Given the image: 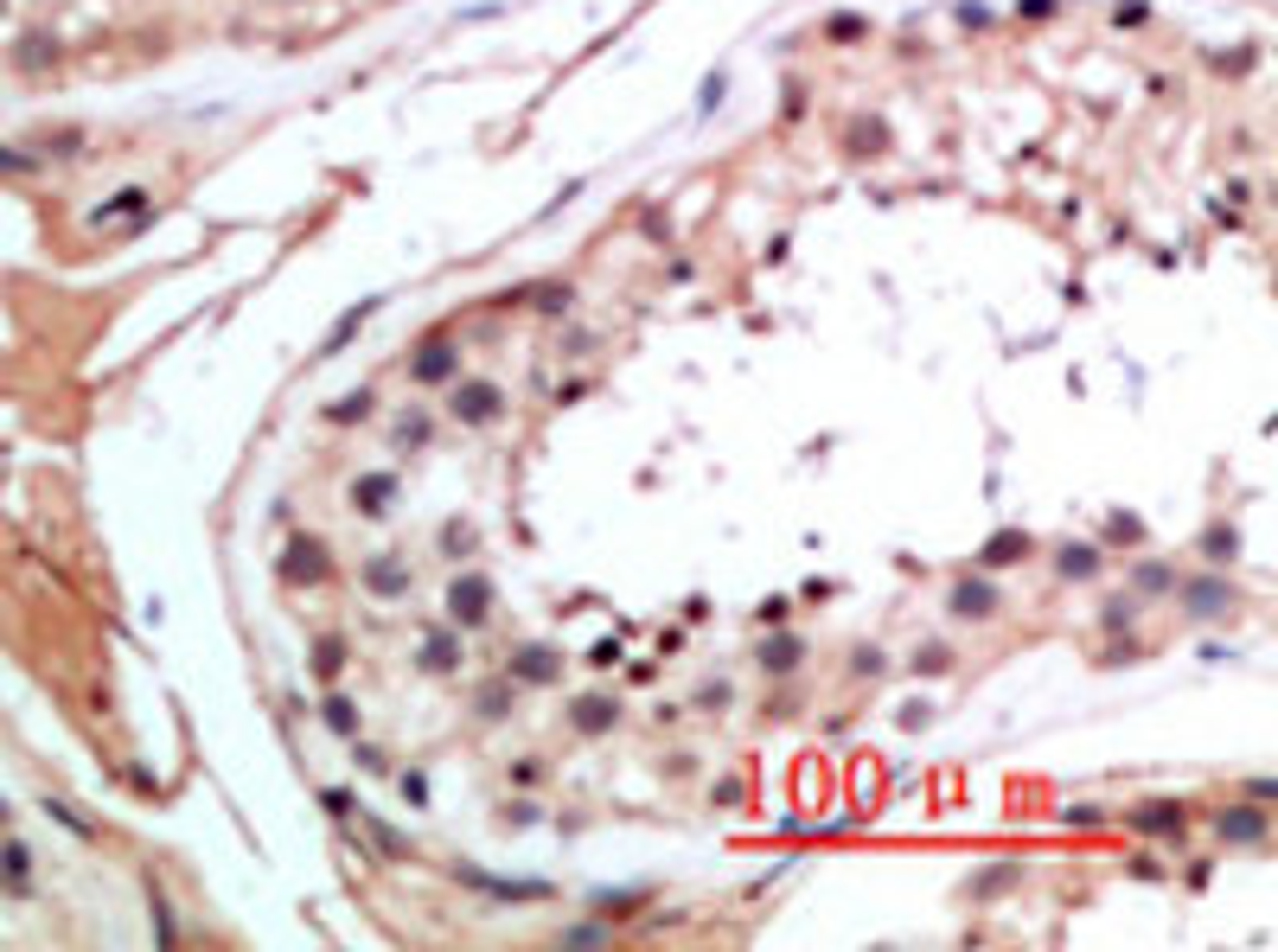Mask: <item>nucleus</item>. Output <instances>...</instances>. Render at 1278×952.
Returning a JSON list of instances; mask_svg holds the SVG:
<instances>
[{
	"label": "nucleus",
	"instance_id": "33",
	"mask_svg": "<svg viewBox=\"0 0 1278 952\" xmlns=\"http://www.w3.org/2000/svg\"><path fill=\"white\" fill-rule=\"evenodd\" d=\"M851 148L856 154H876V148H882V122H856L851 128Z\"/></svg>",
	"mask_w": 1278,
	"mask_h": 952
},
{
	"label": "nucleus",
	"instance_id": "8",
	"mask_svg": "<svg viewBox=\"0 0 1278 952\" xmlns=\"http://www.w3.org/2000/svg\"><path fill=\"white\" fill-rule=\"evenodd\" d=\"M364 589H371V601H403L409 594V563L403 556H371V563H364Z\"/></svg>",
	"mask_w": 1278,
	"mask_h": 952
},
{
	"label": "nucleus",
	"instance_id": "7",
	"mask_svg": "<svg viewBox=\"0 0 1278 952\" xmlns=\"http://www.w3.org/2000/svg\"><path fill=\"white\" fill-rule=\"evenodd\" d=\"M563 677V652L556 646H518L511 652V684H556Z\"/></svg>",
	"mask_w": 1278,
	"mask_h": 952
},
{
	"label": "nucleus",
	"instance_id": "12",
	"mask_svg": "<svg viewBox=\"0 0 1278 952\" xmlns=\"http://www.w3.org/2000/svg\"><path fill=\"white\" fill-rule=\"evenodd\" d=\"M1176 594H1183V608H1189V614H1227V601H1234V589H1227V582H1214V575H1208V582H1202V575H1195V582H1176Z\"/></svg>",
	"mask_w": 1278,
	"mask_h": 952
},
{
	"label": "nucleus",
	"instance_id": "11",
	"mask_svg": "<svg viewBox=\"0 0 1278 952\" xmlns=\"http://www.w3.org/2000/svg\"><path fill=\"white\" fill-rule=\"evenodd\" d=\"M799 658H806V639H799V633H767L761 652H754V665H761L767 677H780V672H793Z\"/></svg>",
	"mask_w": 1278,
	"mask_h": 952
},
{
	"label": "nucleus",
	"instance_id": "6",
	"mask_svg": "<svg viewBox=\"0 0 1278 952\" xmlns=\"http://www.w3.org/2000/svg\"><path fill=\"white\" fill-rule=\"evenodd\" d=\"M454 364H461L454 339H447V333H428L423 352L409 359V378H416V383H447V378H454Z\"/></svg>",
	"mask_w": 1278,
	"mask_h": 952
},
{
	"label": "nucleus",
	"instance_id": "20",
	"mask_svg": "<svg viewBox=\"0 0 1278 952\" xmlns=\"http://www.w3.org/2000/svg\"><path fill=\"white\" fill-rule=\"evenodd\" d=\"M320 722L333 729V735H359V710H352V697H340V691H326V703H320Z\"/></svg>",
	"mask_w": 1278,
	"mask_h": 952
},
{
	"label": "nucleus",
	"instance_id": "14",
	"mask_svg": "<svg viewBox=\"0 0 1278 952\" xmlns=\"http://www.w3.org/2000/svg\"><path fill=\"white\" fill-rule=\"evenodd\" d=\"M569 722L582 729V735H608V729L620 722V703L614 697H575L569 703Z\"/></svg>",
	"mask_w": 1278,
	"mask_h": 952
},
{
	"label": "nucleus",
	"instance_id": "1",
	"mask_svg": "<svg viewBox=\"0 0 1278 952\" xmlns=\"http://www.w3.org/2000/svg\"><path fill=\"white\" fill-rule=\"evenodd\" d=\"M276 575L281 589H320V582H333V550L320 537H288L276 556Z\"/></svg>",
	"mask_w": 1278,
	"mask_h": 952
},
{
	"label": "nucleus",
	"instance_id": "36",
	"mask_svg": "<svg viewBox=\"0 0 1278 952\" xmlns=\"http://www.w3.org/2000/svg\"><path fill=\"white\" fill-rule=\"evenodd\" d=\"M595 901H601V908H608V914H633V908H639V889H620V895H595Z\"/></svg>",
	"mask_w": 1278,
	"mask_h": 952
},
{
	"label": "nucleus",
	"instance_id": "38",
	"mask_svg": "<svg viewBox=\"0 0 1278 952\" xmlns=\"http://www.w3.org/2000/svg\"><path fill=\"white\" fill-rule=\"evenodd\" d=\"M691 703H697V710H723V703H729V684H703Z\"/></svg>",
	"mask_w": 1278,
	"mask_h": 952
},
{
	"label": "nucleus",
	"instance_id": "35",
	"mask_svg": "<svg viewBox=\"0 0 1278 952\" xmlns=\"http://www.w3.org/2000/svg\"><path fill=\"white\" fill-rule=\"evenodd\" d=\"M601 940H608V927H601V921H588V927H569V933H563V946H601Z\"/></svg>",
	"mask_w": 1278,
	"mask_h": 952
},
{
	"label": "nucleus",
	"instance_id": "25",
	"mask_svg": "<svg viewBox=\"0 0 1278 952\" xmlns=\"http://www.w3.org/2000/svg\"><path fill=\"white\" fill-rule=\"evenodd\" d=\"M473 710H480V716H486V722H499V716H505V710H511V684H486V691L473 697Z\"/></svg>",
	"mask_w": 1278,
	"mask_h": 952
},
{
	"label": "nucleus",
	"instance_id": "29",
	"mask_svg": "<svg viewBox=\"0 0 1278 952\" xmlns=\"http://www.w3.org/2000/svg\"><path fill=\"white\" fill-rule=\"evenodd\" d=\"M333 423H359V416H371V390H352V397L340 403V409H326Z\"/></svg>",
	"mask_w": 1278,
	"mask_h": 952
},
{
	"label": "nucleus",
	"instance_id": "19",
	"mask_svg": "<svg viewBox=\"0 0 1278 952\" xmlns=\"http://www.w3.org/2000/svg\"><path fill=\"white\" fill-rule=\"evenodd\" d=\"M307 665H314V677H320V684H333V677L345 672V639H340V633L314 639V658H307Z\"/></svg>",
	"mask_w": 1278,
	"mask_h": 952
},
{
	"label": "nucleus",
	"instance_id": "22",
	"mask_svg": "<svg viewBox=\"0 0 1278 952\" xmlns=\"http://www.w3.org/2000/svg\"><path fill=\"white\" fill-rule=\"evenodd\" d=\"M1017 876H1022V863H998V869H979V876L965 882V895H979V901H984V895H1003V889H1010V882H1017Z\"/></svg>",
	"mask_w": 1278,
	"mask_h": 952
},
{
	"label": "nucleus",
	"instance_id": "13",
	"mask_svg": "<svg viewBox=\"0 0 1278 952\" xmlns=\"http://www.w3.org/2000/svg\"><path fill=\"white\" fill-rule=\"evenodd\" d=\"M1183 818H1189V812H1183L1176 799H1144L1138 812H1131V825L1150 831V838H1176V831H1183Z\"/></svg>",
	"mask_w": 1278,
	"mask_h": 952
},
{
	"label": "nucleus",
	"instance_id": "26",
	"mask_svg": "<svg viewBox=\"0 0 1278 952\" xmlns=\"http://www.w3.org/2000/svg\"><path fill=\"white\" fill-rule=\"evenodd\" d=\"M148 901H154V933H160V946H173V940H179V927H173V914H167V895H160V882H148Z\"/></svg>",
	"mask_w": 1278,
	"mask_h": 952
},
{
	"label": "nucleus",
	"instance_id": "39",
	"mask_svg": "<svg viewBox=\"0 0 1278 952\" xmlns=\"http://www.w3.org/2000/svg\"><path fill=\"white\" fill-rule=\"evenodd\" d=\"M588 658H595V665H620V639H595Z\"/></svg>",
	"mask_w": 1278,
	"mask_h": 952
},
{
	"label": "nucleus",
	"instance_id": "31",
	"mask_svg": "<svg viewBox=\"0 0 1278 952\" xmlns=\"http://www.w3.org/2000/svg\"><path fill=\"white\" fill-rule=\"evenodd\" d=\"M320 805H326L333 818H352V805H359V799H352V786H326V793H320Z\"/></svg>",
	"mask_w": 1278,
	"mask_h": 952
},
{
	"label": "nucleus",
	"instance_id": "27",
	"mask_svg": "<svg viewBox=\"0 0 1278 952\" xmlns=\"http://www.w3.org/2000/svg\"><path fill=\"white\" fill-rule=\"evenodd\" d=\"M946 665H953V652H946V646H939V639H927V646H920V652H915V672H920V677H934V672H946Z\"/></svg>",
	"mask_w": 1278,
	"mask_h": 952
},
{
	"label": "nucleus",
	"instance_id": "4",
	"mask_svg": "<svg viewBox=\"0 0 1278 952\" xmlns=\"http://www.w3.org/2000/svg\"><path fill=\"white\" fill-rule=\"evenodd\" d=\"M447 409H454V423H467V428L499 423V416H505V390H499V383H461V390L447 397Z\"/></svg>",
	"mask_w": 1278,
	"mask_h": 952
},
{
	"label": "nucleus",
	"instance_id": "40",
	"mask_svg": "<svg viewBox=\"0 0 1278 952\" xmlns=\"http://www.w3.org/2000/svg\"><path fill=\"white\" fill-rule=\"evenodd\" d=\"M511 780H518V786H531V780H544V767H537V761H518V767H511Z\"/></svg>",
	"mask_w": 1278,
	"mask_h": 952
},
{
	"label": "nucleus",
	"instance_id": "30",
	"mask_svg": "<svg viewBox=\"0 0 1278 952\" xmlns=\"http://www.w3.org/2000/svg\"><path fill=\"white\" fill-rule=\"evenodd\" d=\"M1106 537H1119V544H1138V537H1144V525H1138L1131 511H1112V518H1106Z\"/></svg>",
	"mask_w": 1278,
	"mask_h": 952
},
{
	"label": "nucleus",
	"instance_id": "17",
	"mask_svg": "<svg viewBox=\"0 0 1278 952\" xmlns=\"http://www.w3.org/2000/svg\"><path fill=\"white\" fill-rule=\"evenodd\" d=\"M1029 556V530H991L979 550V569H998V563H1022Z\"/></svg>",
	"mask_w": 1278,
	"mask_h": 952
},
{
	"label": "nucleus",
	"instance_id": "37",
	"mask_svg": "<svg viewBox=\"0 0 1278 952\" xmlns=\"http://www.w3.org/2000/svg\"><path fill=\"white\" fill-rule=\"evenodd\" d=\"M403 805H428V774H403Z\"/></svg>",
	"mask_w": 1278,
	"mask_h": 952
},
{
	"label": "nucleus",
	"instance_id": "23",
	"mask_svg": "<svg viewBox=\"0 0 1278 952\" xmlns=\"http://www.w3.org/2000/svg\"><path fill=\"white\" fill-rule=\"evenodd\" d=\"M1131 589H1138V594H1176V569H1170V563H1138Z\"/></svg>",
	"mask_w": 1278,
	"mask_h": 952
},
{
	"label": "nucleus",
	"instance_id": "5",
	"mask_svg": "<svg viewBox=\"0 0 1278 952\" xmlns=\"http://www.w3.org/2000/svg\"><path fill=\"white\" fill-rule=\"evenodd\" d=\"M447 614H454V627H486V614H492V582H486V575H461V582L447 589Z\"/></svg>",
	"mask_w": 1278,
	"mask_h": 952
},
{
	"label": "nucleus",
	"instance_id": "3",
	"mask_svg": "<svg viewBox=\"0 0 1278 952\" xmlns=\"http://www.w3.org/2000/svg\"><path fill=\"white\" fill-rule=\"evenodd\" d=\"M998 608H1003V589L991 575H958L946 589V614H958V620H991Z\"/></svg>",
	"mask_w": 1278,
	"mask_h": 952
},
{
	"label": "nucleus",
	"instance_id": "41",
	"mask_svg": "<svg viewBox=\"0 0 1278 952\" xmlns=\"http://www.w3.org/2000/svg\"><path fill=\"white\" fill-rule=\"evenodd\" d=\"M0 863H7V876H20V869H26V850L7 844V850H0Z\"/></svg>",
	"mask_w": 1278,
	"mask_h": 952
},
{
	"label": "nucleus",
	"instance_id": "42",
	"mask_svg": "<svg viewBox=\"0 0 1278 952\" xmlns=\"http://www.w3.org/2000/svg\"><path fill=\"white\" fill-rule=\"evenodd\" d=\"M0 818H7V805H0Z\"/></svg>",
	"mask_w": 1278,
	"mask_h": 952
},
{
	"label": "nucleus",
	"instance_id": "34",
	"mask_svg": "<svg viewBox=\"0 0 1278 952\" xmlns=\"http://www.w3.org/2000/svg\"><path fill=\"white\" fill-rule=\"evenodd\" d=\"M1131 614H1138V601H1131V594H1119V601L1106 608V627H1112V633H1125V627H1131Z\"/></svg>",
	"mask_w": 1278,
	"mask_h": 952
},
{
	"label": "nucleus",
	"instance_id": "24",
	"mask_svg": "<svg viewBox=\"0 0 1278 952\" xmlns=\"http://www.w3.org/2000/svg\"><path fill=\"white\" fill-rule=\"evenodd\" d=\"M390 435H397V447H403V454H416V447L428 442V416H423V409H403V416H397V428H390Z\"/></svg>",
	"mask_w": 1278,
	"mask_h": 952
},
{
	"label": "nucleus",
	"instance_id": "10",
	"mask_svg": "<svg viewBox=\"0 0 1278 952\" xmlns=\"http://www.w3.org/2000/svg\"><path fill=\"white\" fill-rule=\"evenodd\" d=\"M416 665H423V672H454V665H461V633H454V627H442V633L428 627L423 646H416Z\"/></svg>",
	"mask_w": 1278,
	"mask_h": 952
},
{
	"label": "nucleus",
	"instance_id": "16",
	"mask_svg": "<svg viewBox=\"0 0 1278 952\" xmlns=\"http://www.w3.org/2000/svg\"><path fill=\"white\" fill-rule=\"evenodd\" d=\"M371 314H378V295H371V300H359V307H345V314H340V326H333V333H326V345H320V359H340L345 345L359 339V326H364Z\"/></svg>",
	"mask_w": 1278,
	"mask_h": 952
},
{
	"label": "nucleus",
	"instance_id": "32",
	"mask_svg": "<svg viewBox=\"0 0 1278 952\" xmlns=\"http://www.w3.org/2000/svg\"><path fill=\"white\" fill-rule=\"evenodd\" d=\"M1062 825H1081V831H1086V825H1106V805H1067Z\"/></svg>",
	"mask_w": 1278,
	"mask_h": 952
},
{
	"label": "nucleus",
	"instance_id": "18",
	"mask_svg": "<svg viewBox=\"0 0 1278 952\" xmlns=\"http://www.w3.org/2000/svg\"><path fill=\"white\" fill-rule=\"evenodd\" d=\"M1100 556L1106 550H1093V544H1062L1055 569H1062V582H1086V575H1100Z\"/></svg>",
	"mask_w": 1278,
	"mask_h": 952
},
{
	"label": "nucleus",
	"instance_id": "15",
	"mask_svg": "<svg viewBox=\"0 0 1278 952\" xmlns=\"http://www.w3.org/2000/svg\"><path fill=\"white\" fill-rule=\"evenodd\" d=\"M1214 831H1221L1227 844H1266V812L1234 805V812H1221V818H1214Z\"/></svg>",
	"mask_w": 1278,
	"mask_h": 952
},
{
	"label": "nucleus",
	"instance_id": "9",
	"mask_svg": "<svg viewBox=\"0 0 1278 952\" xmlns=\"http://www.w3.org/2000/svg\"><path fill=\"white\" fill-rule=\"evenodd\" d=\"M352 506H359L364 518H383V511L397 506V473H359V480H352Z\"/></svg>",
	"mask_w": 1278,
	"mask_h": 952
},
{
	"label": "nucleus",
	"instance_id": "28",
	"mask_svg": "<svg viewBox=\"0 0 1278 952\" xmlns=\"http://www.w3.org/2000/svg\"><path fill=\"white\" fill-rule=\"evenodd\" d=\"M525 295H531L544 314H569V288H563V281H550V288H525Z\"/></svg>",
	"mask_w": 1278,
	"mask_h": 952
},
{
	"label": "nucleus",
	"instance_id": "21",
	"mask_svg": "<svg viewBox=\"0 0 1278 952\" xmlns=\"http://www.w3.org/2000/svg\"><path fill=\"white\" fill-rule=\"evenodd\" d=\"M1202 556H1208V563H1234L1240 556V525H1208L1202 530Z\"/></svg>",
	"mask_w": 1278,
	"mask_h": 952
},
{
	"label": "nucleus",
	"instance_id": "2",
	"mask_svg": "<svg viewBox=\"0 0 1278 952\" xmlns=\"http://www.w3.org/2000/svg\"><path fill=\"white\" fill-rule=\"evenodd\" d=\"M454 876H461L467 889H480L486 901H505V908H518V901H550V882H511V876H492V869H473V863H454Z\"/></svg>",
	"mask_w": 1278,
	"mask_h": 952
}]
</instances>
